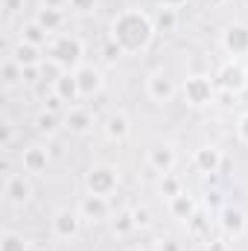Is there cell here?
Listing matches in <instances>:
<instances>
[{
	"label": "cell",
	"instance_id": "30",
	"mask_svg": "<svg viewBox=\"0 0 248 251\" xmlns=\"http://www.w3.org/2000/svg\"><path fill=\"white\" fill-rule=\"evenodd\" d=\"M187 225H190V231H193L196 237H201V234H207V225H210V219H207L204 213H198V210H196V216H193Z\"/></svg>",
	"mask_w": 248,
	"mask_h": 251
},
{
	"label": "cell",
	"instance_id": "38",
	"mask_svg": "<svg viewBox=\"0 0 248 251\" xmlns=\"http://www.w3.org/2000/svg\"><path fill=\"white\" fill-rule=\"evenodd\" d=\"M237 131H240V140H243V143L248 146V111L243 114V117H240V123H237Z\"/></svg>",
	"mask_w": 248,
	"mask_h": 251
},
{
	"label": "cell",
	"instance_id": "24",
	"mask_svg": "<svg viewBox=\"0 0 248 251\" xmlns=\"http://www.w3.org/2000/svg\"><path fill=\"white\" fill-rule=\"evenodd\" d=\"M152 21H155V32H173V29L178 26V9H164V6H158V12L152 15Z\"/></svg>",
	"mask_w": 248,
	"mask_h": 251
},
{
	"label": "cell",
	"instance_id": "18",
	"mask_svg": "<svg viewBox=\"0 0 248 251\" xmlns=\"http://www.w3.org/2000/svg\"><path fill=\"white\" fill-rule=\"evenodd\" d=\"M53 85H56V94L62 97L67 105H76V102L82 100V91H79V82H76V73H73V70H64Z\"/></svg>",
	"mask_w": 248,
	"mask_h": 251
},
{
	"label": "cell",
	"instance_id": "42",
	"mask_svg": "<svg viewBox=\"0 0 248 251\" xmlns=\"http://www.w3.org/2000/svg\"><path fill=\"white\" fill-rule=\"evenodd\" d=\"M210 251H225V243H219V240H213V243H210Z\"/></svg>",
	"mask_w": 248,
	"mask_h": 251
},
{
	"label": "cell",
	"instance_id": "26",
	"mask_svg": "<svg viewBox=\"0 0 248 251\" xmlns=\"http://www.w3.org/2000/svg\"><path fill=\"white\" fill-rule=\"evenodd\" d=\"M0 251H29V243L15 231H3L0 234Z\"/></svg>",
	"mask_w": 248,
	"mask_h": 251
},
{
	"label": "cell",
	"instance_id": "37",
	"mask_svg": "<svg viewBox=\"0 0 248 251\" xmlns=\"http://www.w3.org/2000/svg\"><path fill=\"white\" fill-rule=\"evenodd\" d=\"M38 76H41V64L38 67H24V85H32Z\"/></svg>",
	"mask_w": 248,
	"mask_h": 251
},
{
	"label": "cell",
	"instance_id": "17",
	"mask_svg": "<svg viewBox=\"0 0 248 251\" xmlns=\"http://www.w3.org/2000/svg\"><path fill=\"white\" fill-rule=\"evenodd\" d=\"M79 213H82V219L99 222V219L108 216V199H105V196H91V193H88V196L79 201Z\"/></svg>",
	"mask_w": 248,
	"mask_h": 251
},
{
	"label": "cell",
	"instance_id": "15",
	"mask_svg": "<svg viewBox=\"0 0 248 251\" xmlns=\"http://www.w3.org/2000/svg\"><path fill=\"white\" fill-rule=\"evenodd\" d=\"M3 196L9 204H26L29 196H32V187L24 176L18 173H6V181H3Z\"/></svg>",
	"mask_w": 248,
	"mask_h": 251
},
{
	"label": "cell",
	"instance_id": "5",
	"mask_svg": "<svg viewBox=\"0 0 248 251\" xmlns=\"http://www.w3.org/2000/svg\"><path fill=\"white\" fill-rule=\"evenodd\" d=\"M246 85H248V70L240 59H231V62H225L219 67V73H216V88L219 91L237 97L240 91H246Z\"/></svg>",
	"mask_w": 248,
	"mask_h": 251
},
{
	"label": "cell",
	"instance_id": "32",
	"mask_svg": "<svg viewBox=\"0 0 248 251\" xmlns=\"http://www.w3.org/2000/svg\"><path fill=\"white\" fill-rule=\"evenodd\" d=\"M67 6L76 12V15H91L97 9V0H67Z\"/></svg>",
	"mask_w": 248,
	"mask_h": 251
},
{
	"label": "cell",
	"instance_id": "29",
	"mask_svg": "<svg viewBox=\"0 0 248 251\" xmlns=\"http://www.w3.org/2000/svg\"><path fill=\"white\" fill-rule=\"evenodd\" d=\"M131 216H134V225H137V228H149V225H152V210H149L146 204L131 207Z\"/></svg>",
	"mask_w": 248,
	"mask_h": 251
},
{
	"label": "cell",
	"instance_id": "33",
	"mask_svg": "<svg viewBox=\"0 0 248 251\" xmlns=\"http://www.w3.org/2000/svg\"><path fill=\"white\" fill-rule=\"evenodd\" d=\"M62 108H64V100L59 97V94H56V91H53V94L44 100V111H50V114H59Z\"/></svg>",
	"mask_w": 248,
	"mask_h": 251
},
{
	"label": "cell",
	"instance_id": "21",
	"mask_svg": "<svg viewBox=\"0 0 248 251\" xmlns=\"http://www.w3.org/2000/svg\"><path fill=\"white\" fill-rule=\"evenodd\" d=\"M21 41H26V44H35V47H50V32L32 18V21H26V24H21Z\"/></svg>",
	"mask_w": 248,
	"mask_h": 251
},
{
	"label": "cell",
	"instance_id": "31",
	"mask_svg": "<svg viewBox=\"0 0 248 251\" xmlns=\"http://www.w3.org/2000/svg\"><path fill=\"white\" fill-rule=\"evenodd\" d=\"M120 56H125L123 50H120V44H114V41L108 38V41H105V47H102V59H105L108 64H114Z\"/></svg>",
	"mask_w": 248,
	"mask_h": 251
},
{
	"label": "cell",
	"instance_id": "14",
	"mask_svg": "<svg viewBox=\"0 0 248 251\" xmlns=\"http://www.w3.org/2000/svg\"><path fill=\"white\" fill-rule=\"evenodd\" d=\"M21 167H24V173H29V176H44L47 167H50V152H47L44 146L32 143V146H26V149L21 152Z\"/></svg>",
	"mask_w": 248,
	"mask_h": 251
},
{
	"label": "cell",
	"instance_id": "41",
	"mask_svg": "<svg viewBox=\"0 0 248 251\" xmlns=\"http://www.w3.org/2000/svg\"><path fill=\"white\" fill-rule=\"evenodd\" d=\"M44 6H53V9H64L67 0H44Z\"/></svg>",
	"mask_w": 248,
	"mask_h": 251
},
{
	"label": "cell",
	"instance_id": "27",
	"mask_svg": "<svg viewBox=\"0 0 248 251\" xmlns=\"http://www.w3.org/2000/svg\"><path fill=\"white\" fill-rule=\"evenodd\" d=\"M35 128H38L41 134H56V128H59L56 114H50V111H41V114L35 117Z\"/></svg>",
	"mask_w": 248,
	"mask_h": 251
},
{
	"label": "cell",
	"instance_id": "28",
	"mask_svg": "<svg viewBox=\"0 0 248 251\" xmlns=\"http://www.w3.org/2000/svg\"><path fill=\"white\" fill-rule=\"evenodd\" d=\"M114 231L125 237V234H131V231H137V225H134V216H131V210H125V213H117V219H114Z\"/></svg>",
	"mask_w": 248,
	"mask_h": 251
},
{
	"label": "cell",
	"instance_id": "7",
	"mask_svg": "<svg viewBox=\"0 0 248 251\" xmlns=\"http://www.w3.org/2000/svg\"><path fill=\"white\" fill-rule=\"evenodd\" d=\"M146 94H149L152 102L167 105V102H173V97H175V82H173L164 70H152V73L146 76Z\"/></svg>",
	"mask_w": 248,
	"mask_h": 251
},
{
	"label": "cell",
	"instance_id": "40",
	"mask_svg": "<svg viewBox=\"0 0 248 251\" xmlns=\"http://www.w3.org/2000/svg\"><path fill=\"white\" fill-rule=\"evenodd\" d=\"M187 0H158V6H164V9H181Z\"/></svg>",
	"mask_w": 248,
	"mask_h": 251
},
{
	"label": "cell",
	"instance_id": "39",
	"mask_svg": "<svg viewBox=\"0 0 248 251\" xmlns=\"http://www.w3.org/2000/svg\"><path fill=\"white\" fill-rule=\"evenodd\" d=\"M207 207H219V210L225 207V204H222V199H219V193H207Z\"/></svg>",
	"mask_w": 248,
	"mask_h": 251
},
{
	"label": "cell",
	"instance_id": "9",
	"mask_svg": "<svg viewBox=\"0 0 248 251\" xmlns=\"http://www.w3.org/2000/svg\"><path fill=\"white\" fill-rule=\"evenodd\" d=\"M73 73H76V82H79L82 100H88V97L99 94V91H102V85H105L102 67H97V64H82V67H76Z\"/></svg>",
	"mask_w": 248,
	"mask_h": 251
},
{
	"label": "cell",
	"instance_id": "6",
	"mask_svg": "<svg viewBox=\"0 0 248 251\" xmlns=\"http://www.w3.org/2000/svg\"><path fill=\"white\" fill-rule=\"evenodd\" d=\"M50 228H53V237L56 240H76L79 231H82V213L79 210H70V207H62V210L53 213Z\"/></svg>",
	"mask_w": 248,
	"mask_h": 251
},
{
	"label": "cell",
	"instance_id": "8",
	"mask_svg": "<svg viewBox=\"0 0 248 251\" xmlns=\"http://www.w3.org/2000/svg\"><path fill=\"white\" fill-rule=\"evenodd\" d=\"M222 164H225V155H222V149L213 146V143H204V146H198V149L193 152V167H196L198 173H204V176L219 173Z\"/></svg>",
	"mask_w": 248,
	"mask_h": 251
},
{
	"label": "cell",
	"instance_id": "10",
	"mask_svg": "<svg viewBox=\"0 0 248 251\" xmlns=\"http://www.w3.org/2000/svg\"><path fill=\"white\" fill-rule=\"evenodd\" d=\"M62 126L70 131V134H88L91 128H94V111L91 108H85V105H67L64 108V120Z\"/></svg>",
	"mask_w": 248,
	"mask_h": 251
},
{
	"label": "cell",
	"instance_id": "3",
	"mask_svg": "<svg viewBox=\"0 0 248 251\" xmlns=\"http://www.w3.org/2000/svg\"><path fill=\"white\" fill-rule=\"evenodd\" d=\"M120 187V173H117V167H111V164H94L88 173H85V190L91 193V196H111L114 190Z\"/></svg>",
	"mask_w": 248,
	"mask_h": 251
},
{
	"label": "cell",
	"instance_id": "36",
	"mask_svg": "<svg viewBox=\"0 0 248 251\" xmlns=\"http://www.w3.org/2000/svg\"><path fill=\"white\" fill-rule=\"evenodd\" d=\"M24 9V0H3V15L6 18H12L15 12H21Z\"/></svg>",
	"mask_w": 248,
	"mask_h": 251
},
{
	"label": "cell",
	"instance_id": "23",
	"mask_svg": "<svg viewBox=\"0 0 248 251\" xmlns=\"http://www.w3.org/2000/svg\"><path fill=\"white\" fill-rule=\"evenodd\" d=\"M0 76H3V85H6V88H15V85L24 82V67L15 62L12 56H6L3 64H0Z\"/></svg>",
	"mask_w": 248,
	"mask_h": 251
},
{
	"label": "cell",
	"instance_id": "34",
	"mask_svg": "<svg viewBox=\"0 0 248 251\" xmlns=\"http://www.w3.org/2000/svg\"><path fill=\"white\" fill-rule=\"evenodd\" d=\"M155 249H158V251H184V249H181V243H178L175 237H167V240H158V243H155Z\"/></svg>",
	"mask_w": 248,
	"mask_h": 251
},
{
	"label": "cell",
	"instance_id": "11",
	"mask_svg": "<svg viewBox=\"0 0 248 251\" xmlns=\"http://www.w3.org/2000/svg\"><path fill=\"white\" fill-rule=\"evenodd\" d=\"M222 47H225V53L234 56V59L248 56V26L246 24H231V26L222 32Z\"/></svg>",
	"mask_w": 248,
	"mask_h": 251
},
{
	"label": "cell",
	"instance_id": "22",
	"mask_svg": "<svg viewBox=\"0 0 248 251\" xmlns=\"http://www.w3.org/2000/svg\"><path fill=\"white\" fill-rule=\"evenodd\" d=\"M35 21H38V24L53 35V32H59V29L64 26V12H62V9H53V6H44V3H41V6H38V12H35Z\"/></svg>",
	"mask_w": 248,
	"mask_h": 251
},
{
	"label": "cell",
	"instance_id": "19",
	"mask_svg": "<svg viewBox=\"0 0 248 251\" xmlns=\"http://www.w3.org/2000/svg\"><path fill=\"white\" fill-rule=\"evenodd\" d=\"M196 210H198V204H196V199L190 193H181V196L170 199V216L178 219V222H190L196 216Z\"/></svg>",
	"mask_w": 248,
	"mask_h": 251
},
{
	"label": "cell",
	"instance_id": "25",
	"mask_svg": "<svg viewBox=\"0 0 248 251\" xmlns=\"http://www.w3.org/2000/svg\"><path fill=\"white\" fill-rule=\"evenodd\" d=\"M158 190H161V196L170 201V199H175V196H181V193H184V184H181V178H178L175 173H167V176H161Z\"/></svg>",
	"mask_w": 248,
	"mask_h": 251
},
{
	"label": "cell",
	"instance_id": "1",
	"mask_svg": "<svg viewBox=\"0 0 248 251\" xmlns=\"http://www.w3.org/2000/svg\"><path fill=\"white\" fill-rule=\"evenodd\" d=\"M155 38V21L143 9H123L111 21V41L120 44L123 53H140Z\"/></svg>",
	"mask_w": 248,
	"mask_h": 251
},
{
	"label": "cell",
	"instance_id": "35",
	"mask_svg": "<svg viewBox=\"0 0 248 251\" xmlns=\"http://www.w3.org/2000/svg\"><path fill=\"white\" fill-rule=\"evenodd\" d=\"M0 146H3V149L12 146V123H9V120L0 123Z\"/></svg>",
	"mask_w": 248,
	"mask_h": 251
},
{
	"label": "cell",
	"instance_id": "12",
	"mask_svg": "<svg viewBox=\"0 0 248 251\" xmlns=\"http://www.w3.org/2000/svg\"><path fill=\"white\" fill-rule=\"evenodd\" d=\"M219 225L228 237H243L248 231V216L243 207H234V204H225L219 210Z\"/></svg>",
	"mask_w": 248,
	"mask_h": 251
},
{
	"label": "cell",
	"instance_id": "43",
	"mask_svg": "<svg viewBox=\"0 0 248 251\" xmlns=\"http://www.w3.org/2000/svg\"><path fill=\"white\" fill-rule=\"evenodd\" d=\"M143 251H158V249H155V246H152V249H143Z\"/></svg>",
	"mask_w": 248,
	"mask_h": 251
},
{
	"label": "cell",
	"instance_id": "20",
	"mask_svg": "<svg viewBox=\"0 0 248 251\" xmlns=\"http://www.w3.org/2000/svg\"><path fill=\"white\" fill-rule=\"evenodd\" d=\"M9 56L21 64V67H38V64H41V47L26 44V41H18V44L9 50Z\"/></svg>",
	"mask_w": 248,
	"mask_h": 251
},
{
	"label": "cell",
	"instance_id": "16",
	"mask_svg": "<svg viewBox=\"0 0 248 251\" xmlns=\"http://www.w3.org/2000/svg\"><path fill=\"white\" fill-rule=\"evenodd\" d=\"M102 131H105V137H108L111 143H123V140H128V134H131V120H128V114H123V111H111V114L105 117Z\"/></svg>",
	"mask_w": 248,
	"mask_h": 251
},
{
	"label": "cell",
	"instance_id": "4",
	"mask_svg": "<svg viewBox=\"0 0 248 251\" xmlns=\"http://www.w3.org/2000/svg\"><path fill=\"white\" fill-rule=\"evenodd\" d=\"M181 94H184L187 102H190V105H196V108L210 105V102H213V97H216V82H210V79H207V76H201V73H193V76H187V79H184Z\"/></svg>",
	"mask_w": 248,
	"mask_h": 251
},
{
	"label": "cell",
	"instance_id": "13",
	"mask_svg": "<svg viewBox=\"0 0 248 251\" xmlns=\"http://www.w3.org/2000/svg\"><path fill=\"white\" fill-rule=\"evenodd\" d=\"M146 161H149V167H152V170H158L161 176H167V173H173V170H175L178 155H175V149H173L170 143H155V146H149Z\"/></svg>",
	"mask_w": 248,
	"mask_h": 251
},
{
	"label": "cell",
	"instance_id": "2",
	"mask_svg": "<svg viewBox=\"0 0 248 251\" xmlns=\"http://www.w3.org/2000/svg\"><path fill=\"white\" fill-rule=\"evenodd\" d=\"M85 59V44L79 35H56L50 41V62H56L62 70H76Z\"/></svg>",
	"mask_w": 248,
	"mask_h": 251
}]
</instances>
